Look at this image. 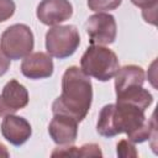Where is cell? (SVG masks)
<instances>
[{"instance_id":"obj_1","label":"cell","mask_w":158,"mask_h":158,"mask_svg":"<svg viewBox=\"0 0 158 158\" xmlns=\"http://www.w3.org/2000/svg\"><path fill=\"white\" fill-rule=\"evenodd\" d=\"M144 111L127 102L116 101V104L105 105L99 114L96 131L102 137L126 133L130 142L142 143L156 133L154 115L151 120H147Z\"/></svg>"},{"instance_id":"obj_2","label":"cell","mask_w":158,"mask_h":158,"mask_svg":"<svg viewBox=\"0 0 158 158\" xmlns=\"http://www.w3.org/2000/svg\"><path fill=\"white\" fill-rule=\"evenodd\" d=\"M93 86L89 75L79 67H69L62 78V94L53 101V115H67L80 122L91 106Z\"/></svg>"},{"instance_id":"obj_3","label":"cell","mask_w":158,"mask_h":158,"mask_svg":"<svg viewBox=\"0 0 158 158\" xmlns=\"http://www.w3.org/2000/svg\"><path fill=\"white\" fill-rule=\"evenodd\" d=\"M81 70L100 81H107L115 77L120 68L116 53L104 46H90L80 59Z\"/></svg>"},{"instance_id":"obj_4","label":"cell","mask_w":158,"mask_h":158,"mask_svg":"<svg viewBox=\"0 0 158 158\" xmlns=\"http://www.w3.org/2000/svg\"><path fill=\"white\" fill-rule=\"evenodd\" d=\"M33 33L27 25L16 23L7 27L0 37V48L10 59H22L33 49Z\"/></svg>"},{"instance_id":"obj_5","label":"cell","mask_w":158,"mask_h":158,"mask_svg":"<svg viewBox=\"0 0 158 158\" xmlns=\"http://www.w3.org/2000/svg\"><path fill=\"white\" fill-rule=\"evenodd\" d=\"M80 44V36L75 26L63 25L49 28L46 33V49L49 56L63 59L70 57Z\"/></svg>"},{"instance_id":"obj_6","label":"cell","mask_w":158,"mask_h":158,"mask_svg":"<svg viewBox=\"0 0 158 158\" xmlns=\"http://www.w3.org/2000/svg\"><path fill=\"white\" fill-rule=\"evenodd\" d=\"M86 32L91 44H110L116 38V21L110 14L98 12L91 15L86 21Z\"/></svg>"},{"instance_id":"obj_7","label":"cell","mask_w":158,"mask_h":158,"mask_svg":"<svg viewBox=\"0 0 158 158\" xmlns=\"http://www.w3.org/2000/svg\"><path fill=\"white\" fill-rule=\"evenodd\" d=\"M72 15L73 6L69 0H42L37 6V19L47 26L59 25Z\"/></svg>"},{"instance_id":"obj_8","label":"cell","mask_w":158,"mask_h":158,"mask_svg":"<svg viewBox=\"0 0 158 158\" xmlns=\"http://www.w3.org/2000/svg\"><path fill=\"white\" fill-rule=\"evenodd\" d=\"M53 142L58 146L73 144L78 136V121L67 115H54L48 126Z\"/></svg>"},{"instance_id":"obj_9","label":"cell","mask_w":158,"mask_h":158,"mask_svg":"<svg viewBox=\"0 0 158 158\" xmlns=\"http://www.w3.org/2000/svg\"><path fill=\"white\" fill-rule=\"evenodd\" d=\"M1 133L6 141L14 146L23 144L32 135L30 122L20 116L9 114L5 116L1 123Z\"/></svg>"},{"instance_id":"obj_10","label":"cell","mask_w":158,"mask_h":158,"mask_svg":"<svg viewBox=\"0 0 158 158\" xmlns=\"http://www.w3.org/2000/svg\"><path fill=\"white\" fill-rule=\"evenodd\" d=\"M21 72L30 79H43L53 74V60L48 53L35 52L25 57L21 63Z\"/></svg>"},{"instance_id":"obj_11","label":"cell","mask_w":158,"mask_h":158,"mask_svg":"<svg viewBox=\"0 0 158 158\" xmlns=\"http://www.w3.org/2000/svg\"><path fill=\"white\" fill-rule=\"evenodd\" d=\"M115 91L116 95L136 86H142L144 83V70L135 64L118 68L115 74Z\"/></svg>"},{"instance_id":"obj_12","label":"cell","mask_w":158,"mask_h":158,"mask_svg":"<svg viewBox=\"0 0 158 158\" xmlns=\"http://www.w3.org/2000/svg\"><path fill=\"white\" fill-rule=\"evenodd\" d=\"M5 104L16 112L17 110L23 109L28 104V91L27 89L20 84L17 80H10L2 89L1 94Z\"/></svg>"},{"instance_id":"obj_13","label":"cell","mask_w":158,"mask_h":158,"mask_svg":"<svg viewBox=\"0 0 158 158\" xmlns=\"http://www.w3.org/2000/svg\"><path fill=\"white\" fill-rule=\"evenodd\" d=\"M117 101L118 102H127V104H132L136 105L143 110H146L153 101V96L152 94L143 89L142 86H136L132 88L130 90H126L121 94H117Z\"/></svg>"},{"instance_id":"obj_14","label":"cell","mask_w":158,"mask_h":158,"mask_svg":"<svg viewBox=\"0 0 158 158\" xmlns=\"http://www.w3.org/2000/svg\"><path fill=\"white\" fill-rule=\"evenodd\" d=\"M122 0H88V6L91 11L102 12V11H110L115 10L121 5Z\"/></svg>"},{"instance_id":"obj_15","label":"cell","mask_w":158,"mask_h":158,"mask_svg":"<svg viewBox=\"0 0 158 158\" xmlns=\"http://www.w3.org/2000/svg\"><path fill=\"white\" fill-rule=\"evenodd\" d=\"M74 157H102V152L98 144L86 143L81 147H75Z\"/></svg>"},{"instance_id":"obj_16","label":"cell","mask_w":158,"mask_h":158,"mask_svg":"<svg viewBox=\"0 0 158 158\" xmlns=\"http://www.w3.org/2000/svg\"><path fill=\"white\" fill-rule=\"evenodd\" d=\"M117 156L123 158H131V157H137L138 153L136 151V147L132 144V142L127 139H121L117 143Z\"/></svg>"},{"instance_id":"obj_17","label":"cell","mask_w":158,"mask_h":158,"mask_svg":"<svg viewBox=\"0 0 158 158\" xmlns=\"http://www.w3.org/2000/svg\"><path fill=\"white\" fill-rule=\"evenodd\" d=\"M15 2L12 0H0V22L9 20L15 12Z\"/></svg>"},{"instance_id":"obj_18","label":"cell","mask_w":158,"mask_h":158,"mask_svg":"<svg viewBox=\"0 0 158 158\" xmlns=\"http://www.w3.org/2000/svg\"><path fill=\"white\" fill-rule=\"evenodd\" d=\"M9 67H10V58L0 48V77L7 72Z\"/></svg>"},{"instance_id":"obj_19","label":"cell","mask_w":158,"mask_h":158,"mask_svg":"<svg viewBox=\"0 0 158 158\" xmlns=\"http://www.w3.org/2000/svg\"><path fill=\"white\" fill-rule=\"evenodd\" d=\"M157 1L158 0H131V2L141 9H151V7H154L157 6Z\"/></svg>"},{"instance_id":"obj_20","label":"cell","mask_w":158,"mask_h":158,"mask_svg":"<svg viewBox=\"0 0 158 158\" xmlns=\"http://www.w3.org/2000/svg\"><path fill=\"white\" fill-rule=\"evenodd\" d=\"M9 114H14V111L5 104V101H4V99H2V96L0 95V117H5L6 115H9Z\"/></svg>"},{"instance_id":"obj_21","label":"cell","mask_w":158,"mask_h":158,"mask_svg":"<svg viewBox=\"0 0 158 158\" xmlns=\"http://www.w3.org/2000/svg\"><path fill=\"white\" fill-rule=\"evenodd\" d=\"M10 154H9V152H7V148L2 144V143H0V157H5V158H7Z\"/></svg>"}]
</instances>
